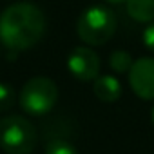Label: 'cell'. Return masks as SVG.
Here are the masks:
<instances>
[{"label": "cell", "mask_w": 154, "mask_h": 154, "mask_svg": "<svg viewBox=\"0 0 154 154\" xmlns=\"http://www.w3.org/2000/svg\"><path fill=\"white\" fill-rule=\"evenodd\" d=\"M45 154H78V150L67 140H51L45 145Z\"/></svg>", "instance_id": "obj_10"}, {"label": "cell", "mask_w": 154, "mask_h": 154, "mask_svg": "<svg viewBox=\"0 0 154 154\" xmlns=\"http://www.w3.org/2000/svg\"><path fill=\"white\" fill-rule=\"evenodd\" d=\"M67 69L76 80L94 82L100 74V56L91 47L78 45L67 56Z\"/></svg>", "instance_id": "obj_5"}, {"label": "cell", "mask_w": 154, "mask_h": 154, "mask_svg": "<svg viewBox=\"0 0 154 154\" xmlns=\"http://www.w3.org/2000/svg\"><path fill=\"white\" fill-rule=\"evenodd\" d=\"M141 42H143V45H145L149 51L154 53V22L147 24V27L143 29V33H141Z\"/></svg>", "instance_id": "obj_12"}, {"label": "cell", "mask_w": 154, "mask_h": 154, "mask_svg": "<svg viewBox=\"0 0 154 154\" xmlns=\"http://www.w3.org/2000/svg\"><path fill=\"white\" fill-rule=\"evenodd\" d=\"M129 74V85L141 100H154V58L141 56L134 60Z\"/></svg>", "instance_id": "obj_6"}, {"label": "cell", "mask_w": 154, "mask_h": 154, "mask_svg": "<svg viewBox=\"0 0 154 154\" xmlns=\"http://www.w3.org/2000/svg\"><path fill=\"white\" fill-rule=\"evenodd\" d=\"M15 103V89L11 84L0 82V112L11 109Z\"/></svg>", "instance_id": "obj_11"}, {"label": "cell", "mask_w": 154, "mask_h": 154, "mask_svg": "<svg viewBox=\"0 0 154 154\" xmlns=\"http://www.w3.org/2000/svg\"><path fill=\"white\" fill-rule=\"evenodd\" d=\"M150 118H152V123H154V107H152V111H150Z\"/></svg>", "instance_id": "obj_14"}, {"label": "cell", "mask_w": 154, "mask_h": 154, "mask_svg": "<svg viewBox=\"0 0 154 154\" xmlns=\"http://www.w3.org/2000/svg\"><path fill=\"white\" fill-rule=\"evenodd\" d=\"M116 31V17L105 6H91L76 22V33L87 45H103Z\"/></svg>", "instance_id": "obj_3"}, {"label": "cell", "mask_w": 154, "mask_h": 154, "mask_svg": "<svg viewBox=\"0 0 154 154\" xmlns=\"http://www.w3.org/2000/svg\"><path fill=\"white\" fill-rule=\"evenodd\" d=\"M125 9L127 15L140 24L154 22V0H125Z\"/></svg>", "instance_id": "obj_8"}, {"label": "cell", "mask_w": 154, "mask_h": 154, "mask_svg": "<svg viewBox=\"0 0 154 154\" xmlns=\"http://www.w3.org/2000/svg\"><path fill=\"white\" fill-rule=\"evenodd\" d=\"M107 4H122V2H125V0H105Z\"/></svg>", "instance_id": "obj_13"}, {"label": "cell", "mask_w": 154, "mask_h": 154, "mask_svg": "<svg viewBox=\"0 0 154 154\" xmlns=\"http://www.w3.org/2000/svg\"><path fill=\"white\" fill-rule=\"evenodd\" d=\"M134 60L132 56L127 53V51H122V49H116L109 54V67L118 72V74H123V72H129L131 67H132Z\"/></svg>", "instance_id": "obj_9"}, {"label": "cell", "mask_w": 154, "mask_h": 154, "mask_svg": "<svg viewBox=\"0 0 154 154\" xmlns=\"http://www.w3.org/2000/svg\"><path fill=\"white\" fill-rule=\"evenodd\" d=\"M45 15L33 2H15L0 15V42L20 53L35 47L45 33Z\"/></svg>", "instance_id": "obj_1"}, {"label": "cell", "mask_w": 154, "mask_h": 154, "mask_svg": "<svg viewBox=\"0 0 154 154\" xmlns=\"http://www.w3.org/2000/svg\"><path fill=\"white\" fill-rule=\"evenodd\" d=\"M36 127L20 114L0 120V149L6 154H31L36 147Z\"/></svg>", "instance_id": "obj_2"}, {"label": "cell", "mask_w": 154, "mask_h": 154, "mask_svg": "<svg viewBox=\"0 0 154 154\" xmlns=\"http://www.w3.org/2000/svg\"><path fill=\"white\" fill-rule=\"evenodd\" d=\"M58 102V87L51 78L35 76L27 80L20 91L18 103L29 116H44L53 111Z\"/></svg>", "instance_id": "obj_4"}, {"label": "cell", "mask_w": 154, "mask_h": 154, "mask_svg": "<svg viewBox=\"0 0 154 154\" xmlns=\"http://www.w3.org/2000/svg\"><path fill=\"white\" fill-rule=\"evenodd\" d=\"M94 96L103 103H114L122 96V84L112 74H98L93 84Z\"/></svg>", "instance_id": "obj_7"}]
</instances>
